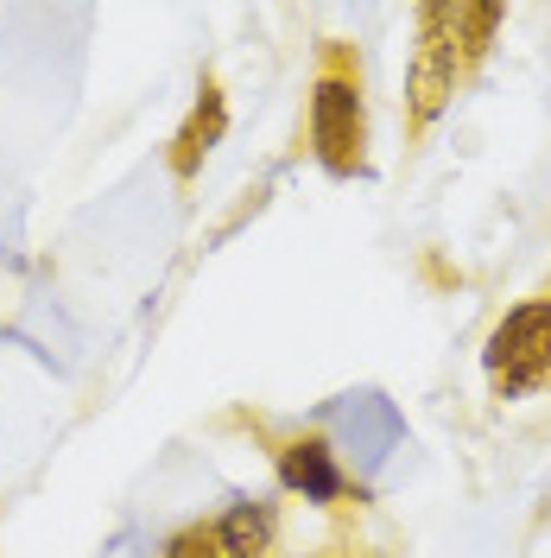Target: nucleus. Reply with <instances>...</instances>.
<instances>
[{
  "instance_id": "nucleus-1",
  "label": "nucleus",
  "mask_w": 551,
  "mask_h": 558,
  "mask_svg": "<svg viewBox=\"0 0 551 558\" xmlns=\"http://www.w3.org/2000/svg\"><path fill=\"white\" fill-rule=\"evenodd\" d=\"M368 146V114H362V76L343 70V58L310 83V153L330 178H355Z\"/></svg>"
},
{
  "instance_id": "nucleus-2",
  "label": "nucleus",
  "mask_w": 551,
  "mask_h": 558,
  "mask_svg": "<svg viewBox=\"0 0 551 558\" xmlns=\"http://www.w3.org/2000/svg\"><path fill=\"white\" fill-rule=\"evenodd\" d=\"M488 381L501 400H519L532 387L551 381V299L539 305H519L494 324L488 337Z\"/></svg>"
},
{
  "instance_id": "nucleus-3",
  "label": "nucleus",
  "mask_w": 551,
  "mask_h": 558,
  "mask_svg": "<svg viewBox=\"0 0 551 558\" xmlns=\"http://www.w3.org/2000/svg\"><path fill=\"white\" fill-rule=\"evenodd\" d=\"M456 38H450V13L444 7H418V51H413V70H406V128L413 140L438 121L456 96Z\"/></svg>"
},
{
  "instance_id": "nucleus-4",
  "label": "nucleus",
  "mask_w": 551,
  "mask_h": 558,
  "mask_svg": "<svg viewBox=\"0 0 551 558\" xmlns=\"http://www.w3.org/2000/svg\"><path fill=\"white\" fill-rule=\"evenodd\" d=\"M273 539H279L273 501H235L216 521L184 526L172 546H166V558H267Z\"/></svg>"
},
{
  "instance_id": "nucleus-5",
  "label": "nucleus",
  "mask_w": 551,
  "mask_h": 558,
  "mask_svg": "<svg viewBox=\"0 0 551 558\" xmlns=\"http://www.w3.org/2000/svg\"><path fill=\"white\" fill-rule=\"evenodd\" d=\"M222 134H229V102H222V89H216V83H204V89H197V102H191V114H184V128L172 134V172L177 178H197V172H204V159L222 146Z\"/></svg>"
},
{
  "instance_id": "nucleus-6",
  "label": "nucleus",
  "mask_w": 551,
  "mask_h": 558,
  "mask_svg": "<svg viewBox=\"0 0 551 558\" xmlns=\"http://www.w3.org/2000/svg\"><path fill=\"white\" fill-rule=\"evenodd\" d=\"M279 483L305 501H336L343 495V470H336V451L323 438H298L279 451Z\"/></svg>"
},
{
  "instance_id": "nucleus-7",
  "label": "nucleus",
  "mask_w": 551,
  "mask_h": 558,
  "mask_svg": "<svg viewBox=\"0 0 551 558\" xmlns=\"http://www.w3.org/2000/svg\"><path fill=\"white\" fill-rule=\"evenodd\" d=\"M450 38L463 45V64H476L488 51V38H494V26H501V7L494 0H450Z\"/></svg>"
}]
</instances>
